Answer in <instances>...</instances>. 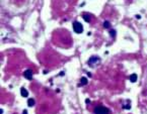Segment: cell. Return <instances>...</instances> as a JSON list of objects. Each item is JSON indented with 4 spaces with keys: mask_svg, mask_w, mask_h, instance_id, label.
<instances>
[{
    "mask_svg": "<svg viewBox=\"0 0 147 114\" xmlns=\"http://www.w3.org/2000/svg\"><path fill=\"white\" fill-rule=\"evenodd\" d=\"M73 29H74V31H75L76 33H81V32L83 31V26H82V24L80 23V22L75 21L73 23Z\"/></svg>",
    "mask_w": 147,
    "mask_h": 114,
    "instance_id": "2",
    "label": "cell"
},
{
    "mask_svg": "<svg viewBox=\"0 0 147 114\" xmlns=\"http://www.w3.org/2000/svg\"><path fill=\"white\" fill-rule=\"evenodd\" d=\"M94 113L95 114H110L111 111L107 107H105V106L98 105V106H96V107H95Z\"/></svg>",
    "mask_w": 147,
    "mask_h": 114,
    "instance_id": "1",
    "label": "cell"
},
{
    "mask_svg": "<svg viewBox=\"0 0 147 114\" xmlns=\"http://www.w3.org/2000/svg\"><path fill=\"white\" fill-rule=\"evenodd\" d=\"M115 33H116L115 30H111V35H112L113 37H115Z\"/></svg>",
    "mask_w": 147,
    "mask_h": 114,
    "instance_id": "11",
    "label": "cell"
},
{
    "mask_svg": "<svg viewBox=\"0 0 147 114\" xmlns=\"http://www.w3.org/2000/svg\"><path fill=\"white\" fill-rule=\"evenodd\" d=\"M20 92H22V97H28V90H26L24 88H22V90H20Z\"/></svg>",
    "mask_w": 147,
    "mask_h": 114,
    "instance_id": "4",
    "label": "cell"
},
{
    "mask_svg": "<svg viewBox=\"0 0 147 114\" xmlns=\"http://www.w3.org/2000/svg\"><path fill=\"white\" fill-rule=\"evenodd\" d=\"M24 75L28 80H32V72L30 71V70H26V71L24 72Z\"/></svg>",
    "mask_w": 147,
    "mask_h": 114,
    "instance_id": "3",
    "label": "cell"
},
{
    "mask_svg": "<svg viewBox=\"0 0 147 114\" xmlns=\"http://www.w3.org/2000/svg\"><path fill=\"white\" fill-rule=\"evenodd\" d=\"M89 17H90V16H89L88 14H83V19H84L85 21H87V22L90 21V18Z\"/></svg>",
    "mask_w": 147,
    "mask_h": 114,
    "instance_id": "8",
    "label": "cell"
},
{
    "mask_svg": "<svg viewBox=\"0 0 147 114\" xmlns=\"http://www.w3.org/2000/svg\"><path fill=\"white\" fill-rule=\"evenodd\" d=\"M96 61H98V58H97V57H91L90 58V60L88 61V63L89 64H91V63H94V62H96Z\"/></svg>",
    "mask_w": 147,
    "mask_h": 114,
    "instance_id": "7",
    "label": "cell"
},
{
    "mask_svg": "<svg viewBox=\"0 0 147 114\" xmlns=\"http://www.w3.org/2000/svg\"><path fill=\"white\" fill-rule=\"evenodd\" d=\"M81 83H80V85H85V84H87V79L86 78H81Z\"/></svg>",
    "mask_w": 147,
    "mask_h": 114,
    "instance_id": "9",
    "label": "cell"
},
{
    "mask_svg": "<svg viewBox=\"0 0 147 114\" xmlns=\"http://www.w3.org/2000/svg\"><path fill=\"white\" fill-rule=\"evenodd\" d=\"M130 81H131V82H136L137 81V75L136 74H133V75H131L130 76Z\"/></svg>",
    "mask_w": 147,
    "mask_h": 114,
    "instance_id": "5",
    "label": "cell"
},
{
    "mask_svg": "<svg viewBox=\"0 0 147 114\" xmlns=\"http://www.w3.org/2000/svg\"><path fill=\"white\" fill-rule=\"evenodd\" d=\"M22 114H28V111H26V110H24V113Z\"/></svg>",
    "mask_w": 147,
    "mask_h": 114,
    "instance_id": "12",
    "label": "cell"
},
{
    "mask_svg": "<svg viewBox=\"0 0 147 114\" xmlns=\"http://www.w3.org/2000/svg\"><path fill=\"white\" fill-rule=\"evenodd\" d=\"M28 105L30 106V107H32V106L35 105V100L32 99V98H30V99L28 100Z\"/></svg>",
    "mask_w": 147,
    "mask_h": 114,
    "instance_id": "6",
    "label": "cell"
},
{
    "mask_svg": "<svg viewBox=\"0 0 147 114\" xmlns=\"http://www.w3.org/2000/svg\"><path fill=\"white\" fill-rule=\"evenodd\" d=\"M104 25H105V27H106V28L110 27V22H108V21H105Z\"/></svg>",
    "mask_w": 147,
    "mask_h": 114,
    "instance_id": "10",
    "label": "cell"
}]
</instances>
